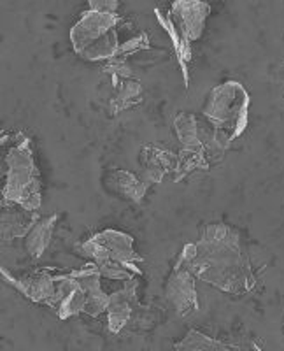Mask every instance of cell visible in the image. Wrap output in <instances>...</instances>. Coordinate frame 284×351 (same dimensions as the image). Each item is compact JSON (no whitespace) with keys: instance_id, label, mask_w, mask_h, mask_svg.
Here are the masks:
<instances>
[{"instance_id":"21","label":"cell","mask_w":284,"mask_h":351,"mask_svg":"<svg viewBox=\"0 0 284 351\" xmlns=\"http://www.w3.org/2000/svg\"><path fill=\"white\" fill-rule=\"evenodd\" d=\"M104 72L111 76V80L114 81V83L123 80H130V76H132L129 62L123 60V58H116V56L104 65Z\"/></svg>"},{"instance_id":"9","label":"cell","mask_w":284,"mask_h":351,"mask_svg":"<svg viewBox=\"0 0 284 351\" xmlns=\"http://www.w3.org/2000/svg\"><path fill=\"white\" fill-rule=\"evenodd\" d=\"M2 278L8 281L9 285L16 288L21 295L30 299L32 302L44 304L48 306L51 302L53 295H55L56 288V276L49 274V271H36L32 274H25L20 278L9 274L8 271L2 269Z\"/></svg>"},{"instance_id":"6","label":"cell","mask_w":284,"mask_h":351,"mask_svg":"<svg viewBox=\"0 0 284 351\" xmlns=\"http://www.w3.org/2000/svg\"><path fill=\"white\" fill-rule=\"evenodd\" d=\"M196 278L188 269L176 263L172 274L168 278L165 287V295L168 304L174 307V311L179 316H192L198 311V295H196Z\"/></svg>"},{"instance_id":"12","label":"cell","mask_w":284,"mask_h":351,"mask_svg":"<svg viewBox=\"0 0 284 351\" xmlns=\"http://www.w3.org/2000/svg\"><path fill=\"white\" fill-rule=\"evenodd\" d=\"M177 160L172 153L162 149L158 146H144L140 149V165L144 169V183H162L164 178L170 172L176 171Z\"/></svg>"},{"instance_id":"20","label":"cell","mask_w":284,"mask_h":351,"mask_svg":"<svg viewBox=\"0 0 284 351\" xmlns=\"http://www.w3.org/2000/svg\"><path fill=\"white\" fill-rule=\"evenodd\" d=\"M144 49H149V37L148 34H139V36H135L133 39H129L127 43L120 44L116 58H123V60H127L130 55H135V53L144 51Z\"/></svg>"},{"instance_id":"14","label":"cell","mask_w":284,"mask_h":351,"mask_svg":"<svg viewBox=\"0 0 284 351\" xmlns=\"http://www.w3.org/2000/svg\"><path fill=\"white\" fill-rule=\"evenodd\" d=\"M37 215L30 213L20 206H12V204H2V230L0 236L4 243L16 239V237H25L30 232V228L36 223Z\"/></svg>"},{"instance_id":"1","label":"cell","mask_w":284,"mask_h":351,"mask_svg":"<svg viewBox=\"0 0 284 351\" xmlns=\"http://www.w3.org/2000/svg\"><path fill=\"white\" fill-rule=\"evenodd\" d=\"M176 263L184 265L196 280L230 295H244L257 285L240 234L230 225H207L201 239L183 247Z\"/></svg>"},{"instance_id":"17","label":"cell","mask_w":284,"mask_h":351,"mask_svg":"<svg viewBox=\"0 0 284 351\" xmlns=\"http://www.w3.org/2000/svg\"><path fill=\"white\" fill-rule=\"evenodd\" d=\"M174 128L179 137L181 152H205L204 143L201 137V127L195 114L192 112H181L174 120Z\"/></svg>"},{"instance_id":"8","label":"cell","mask_w":284,"mask_h":351,"mask_svg":"<svg viewBox=\"0 0 284 351\" xmlns=\"http://www.w3.org/2000/svg\"><path fill=\"white\" fill-rule=\"evenodd\" d=\"M84 306H86V297L76 278H73L70 272L56 276L55 295L48 304L49 309H53V313L60 319H67L84 313Z\"/></svg>"},{"instance_id":"2","label":"cell","mask_w":284,"mask_h":351,"mask_svg":"<svg viewBox=\"0 0 284 351\" xmlns=\"http://www.w3.org/2000/svg\"><path fill=\"white\" fill-rule=\"evenodd\" d=\"M2 204L20 206L30 213L40 208V176L34 156L32 141L18 134L16 141L4 156Z\"/></svg>"},{"instance_id":"7","label":"cell","mask_w":284,"mask_h":351,"mask_svg":"<svg viewBox=\"0 0 284 351\" xmlns=\"http://www.w3.org/2000/svg\"><path fill=\"white\" fill-rule=\"evenodd\" d=\"M211 8L205 2H195V0H179L174 2L168 16L176 25L177 32L190 43H195L202 37L205 28Z\"/></svg>"},{"instance_id":"22","label":"cell","mask_w":284,"mask_h":351,"mask_svg":"<svg viewBox=\"0 0 284 351\" xmlns=\"http://www.w3.org/2000/svg\"><path fill=\"white\" fill-rule=\"evenodd\" d=\"M224 343L229 344L232 351H263L255 341L246 337V335H237V337H232V339L224 341Z\"/></svg>"},{"instance_id":"23","label":"cell","mask_w":284,"mask_h":351,"mask_svg":"<svg viewBox=\"0 0 284 351\" xmlns=\"http://www.w3.org/2000/svg\"><path fill=\"white\" fill-rule=\"evenodd\" d=\"M120 4L118 2H111V0H90L88 9H93V11H101V12H116Z\"/></svg>"},{"instance_id":"5","label":"cell","mask_w":284,"mask_h":351,"mask_svg":"<svg viewBox=\"0 0 284 351\" xmlns=\"http://www.w3.org/2000/svg\"><path fill=\"white\" fill-rule=\"evenodd\" d=\"M249 104L248 90L237 81H227L209 92L202 112L214 130L223 132L230 141H235L248 128Z\"/></svg>"},{"instance_id":"19","label":"cell","mask_w":284,"mask_h":351,"mask_svg":"<svg viewBox=\"0 0 284 351\" xmlns=\"http://www.w3.org/2000/svg\"><path fill=\"white\" fill-rule=\"evenodd\" d=\"M118 92L114 99L111 100V112L112 114H120L125 109L132 108V106L139 104L142 100V84L135 80H123L121 83L116 84Z\"/></svg>"},{"instance_id":"13","label":"cell","mask_w":284,"mask_h":351,"mask_svg":"<svg viewBox=\"0 0 284 351\" xmlns=\"http://www.w3.org/2000/svg\"><path fill=\"white\" fill-rule=\"evenodd\" d=\"M102 181H104V186L109 192L116 193L121 199L130 200V202H140L148 193V184L140 181L135 174L123 171V169L105 172Z\"/></svg>"},{"instance_id":"3","label":"cell","mask_w":284,"mask_h":351,"mask_svg":"<svg viewBox=\"0 0 284 351\" xmlns=\"http://www.w3.org/2000/svg\"><path fill=\"white\" fill-rule=\"evenodd\" d=\"M79 255L95 263L102 278L112 281H129L135 276H142V269L137 263L142 256L137 255L133 247V237L120 230L107 228L99 232L77 246Z\"/></svg>"},{"instance_id":"16","label":"cell","mask_w":284,"mask_h":351,"mask_svg":"<svg viewBox=\"0 0 284 351\" xmlns=\"http://www.w3.org/2000/svg\"><path fill=\"white\" fill-rule=\"evenodd\" d=\"M155 12H156V20L160 21L162 28H164L165 32H167V36L170 37V40H172L174 53H176V58L177 62H179L181 71H183L184 84L188 86V62L192 60V43L184 39V37L177 32L176 25L172 23V20H170L168 14L158 11V9H155Z\"/></svg>"},{"instance_id":"11","label":"cell","mask_w":284,"mask_h":351,"mask_svg":"<svg viewBox=\"0 0 284 351\" xmlns=\"http://www.w3.org/2000/svg\"><path fill=\"white\" fill-rule=\"evenodd\" d=\"M137 287L139 281L133 280L125 281L123 288L109 295L107 304V325L112 334H120L132 318L133 307L137 304Z\"/></svg>"},{"instance_id":"4","label":"cell","mask_w":284,"mask_h":351,"mask_svg":"<svg viewBox=\"0 0 284 351\" xmlns=\"http://www.w3.org/2000/svg\"><path fill=\"white\" fill-rule=\"evenodd\" d=\"M116 12H101L86 9L70 28V43L81 58L90 62H109L120 49Z\"/></svg>"},{"instance_id":"15","label":"cell","mask_w":284,"mask_h":351,"mask_svg":"<svg viewBox=\"0 0 284 351\" xmlns=\"http://www.w3.org/2000/svg\"><path fill=\"white\" fill-rule=\"evenodd\" d=\"M56 219H58V215H56V213L48 216H37L34 227L30 228V232L23 237L25 252H27V255L32 260L40 258L49 247V244H51Z\"/></svg>"},{"instance_id":"10","label":"cell","mask_w":284,"mask_h":351,"mask_svg":"<svg viewBox=\"0 0 284 351\" xmlns=\"http://www.w3.org/2000/svg\"><path fill=\"white\" fill-rule=\"evenodd\" d=\"M70 274L81 285V288L84 291V297H86L84 313L92 316V318H96V316H101L102 313L107 311L109 295L102 290V274L95 263H86L83 269L73 271Z\"/></svg>"},{"instance_id":"18","label":"cell","mask_w":284,"mask_h":351,"mask_svg":"<svg viewBox=\"0 0 284 351\" xmlns=\"http://www.w3.org/2000/svg\"><path fill=\"white\" fill-rule=\"evenodd\" d=\"M174 351H232L224 341L214 339L198 330H190L174 344Z\"/></svg>"}]
</instances>
